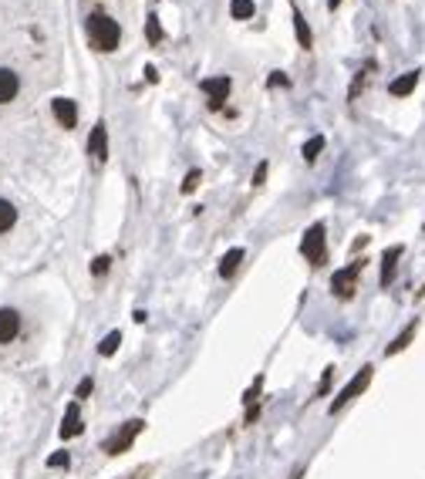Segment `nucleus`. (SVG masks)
<instances>
[{"label":"nucleus","instance_id":"obj_1","mask_svg":"<svg viewBox=\"0 0 425 479\" xmlns=\"http://www.w3.org/2000/svg\"><path fill=\"white\" fill-rule=\"evenodd\" d=\"M88 41H92V48L98 51H115L118 41H122V31H118V24L105 10H95L92 17H88Z\"/></svg>","mask_w":425,"mask_h":479},{"label":"nucleus","instance_id":"obj_2","mask_svg":"<svg viewBox=\"0 0 425 479\" xmlns=\"http://www.w3.org/2000/svg\"><path fill=\"white\" fill-rule=\"evenodd\" d=\"M371 378H375V364H361V368H358V375H354V378H351V382L345 385L341 392H338V399H334V402L328 405L331 415H338V412H341L345 405H351L354 399H358V395H365L368 385H371Z\"/></svg>","mask_w":425,"mask_h":479},{"label":"nucleus","instance_id":"obj_3","mask_svg":"<svg viewBox=\"0 0 425 479\" xmlns=\"http://www.w3.org/2000/svg\"><path fill=\"white\" fill-rule=\"evenodd\" d=\"M142 429H145V422L142 419H129V422H122L115 432L108 436V439L101 442V449H105V456H122L125 449H132V442L142 436Z\"/></svg>","mask_w":425,"mask_h":479},{"label":"nucleus","instance_id":"obj_4","mask_svg":"<svg viewBox=\"0 0 425 479\" xmlns=\"http://www.w3.org/2000/svg\"><path fill=\"white\" fill-rule=\"evenodd\" d=\"M301 253H304V260H308L310 267H321V264L328 260V233H324V223H314V227L304 233Z\"/></svg>","mask_w":425,"mask_h":479},{"label":"nucleus","instance_id":"obj_5","mask_svg":"<svg viewBox=\"0 0 425 479\" xmlns=\"http://www.w3.org/2000/svg\"><path fill=\"white\" fill-rule=\"evenodd\" d=\"M361 270H365V260H354L351 267L334 270V277H331V290H334V297H338V301H351V297H354L358 273H361Z\"/></svg>","mask_w":425,"mask_h":479},{"label":"nucleus","instance_id":"obj_6","mask_svg":"<svg viewBox=\"0 0 425 479\" xmlns=\"http://www.w3.org/2000/svg\"><path fill=\"white\" fill-rule=\"evenodd\" d=\"M206 95H210V108L212 112H219L223 105H226V98H230V78L219 75V78H206L203 85H199Z\"/></svg>","mask_w":425,"mask_h":479},{"label":"nucleus","instance_id":"obj_7","mask_svg":"<svg viewBox=\"0 0 425 479\" xmlns=\"http://www.w3.org/2000/svg\"><path fill=\"white\" fill-rule=\"evenodd\" d=\"M85 432V422H81V402H71L68 408H64V422H61L58 436L61 439H75V436H81Z\"/></svg>","mask_w":425,"mask_h":479},{"label":"nucleus","instance_id":"obj_8","mask_svg":"<svg viewBox=\"0 0 425 479\" xmlns=\"http://www.w3.org/2000/svg\"><path fill=\"white\" fill-rule=\"evenodd\" d=\"M51 112H55L61 129H75L78 125V105L71 98H51Z\"/></svg>","mask_w":425,"mask_h":479},{"label":"nucleus","instance_id":"obj_9","mask_svg":"<svg viewBox=\"0 0 425 479\" xmlns=\"http://www.w3.org/2000/svg\"><path fill=\"white\" fill-rule=\"evenodd\" d=\"M20 334V314L14 307H0V345H10Z\"/></svg>","mask_w":425,"mask_h":479},{"label":"nucleus","instance_id":"obj_10","mask_svg":"<svg viewBox=\"0 0 425 479\" xmlns=\"http://www.w3.org/2000/svg\"><path fill=\"white\" fill-rule=\"evenodd\" d=\"M88 155L95 162H105V155H108V129H105V122H95V129L88 135Z\"/></svg>","mask_w":425,"mask_h":479},{"label":"nucleus","instance_id":"obj_11","mask_svg":"<svg viewBox=\"0 0 425 479\" xmlns=\"http://www.w3.org/2000/svg\"><path fill=\"white\" fill-rule=\"evenodd\" d=\"M405 253L402 243H395V247H388L382 253V287H391V280H395V270H398V257Z\"/></svg>","mask_w":425,"mask_h":479},{"label":"nucleus","instance_id":"obj_12","mask_svg":"<svg viewBox=\"0 0 425 479\" xmlns=\"http://www.w3.org/2000/svg\"><path fill=\"white\" fill-rule=\"evenodd\" d=\"M415 334H419V317H415V321H408V324L395 334V341L385 348V358H395L398 351H405V348L412 345V338H415Z\"/></svg>","mask_w":425,"mask_h":479},{"label":"nucleus","instance_id":"obj_13","mask_svg":"<svg viewBox=\"0 0 425 479\" xmlns=\"http://www.w3.org/2000/svg\"><path fill=\"white\" fill-rule=\"evenodd\" d=\"M243 260H247V253H243V247L226 250V253H223V260H219V277H223V280H233Z\"/></svg>","mask_w":425,"mask_h":479},{"label":"nucleus","instance_id":"obj_14","mask_svg":"<svg viewBox=\"0 0 425 479\" xmlns=\"http://www.w3.org/2000/svg\"><path fill=\"white\" fill-rule=\"evenodd\" d=\"M415 85H419V68L395 78V81L388 85V95H391V98H405V95H412V92H415Z\"/></svg>","mask_w":425,"mask_h":479},{"label":"nucleus","instance_id":"obj_15","mask_svg":"<svg viewBox=\"0 0 425 479\" xmlns=\"http://www.w3.org/2000/svg\"><path fill=\"white\" fill-rule=\"evenodd\" d=\"M20 92V81L17 75L10 71V68H0V105H7V101H14Z\"/></svg>","mask_w":425,"mask_h":479},{"label":"nucleus","instance_id":"obj_16","mask_svg":"<svg viewBox=\"0 0 425 479\" xmlns=\"http://www.w3.org/2000/svg\"><path fill=\"white\" fill-rule=\"evenodd\" d=\"M371 71H375V61H365V64H361V71L354 75V81H351V88H348V105H354V101H358V95L365 92Z\"/></svg>","mask_w":425,"mask_h":479},{"label":"nucleus","instance_id":"obj_17","mask_svg":"<svg viewBox=\"0 0 425 479\" xmlns=\"http://www.w3.org/2000/svg\"><path fill=\"white\" fill-rule=\"evenodd\" d=\"M294 31H297V44H301L304 51H310V48H314V34H310L308 20H304L301 10H294Z\"/></svg>","mask_w":425,"mask_h":479},{"label":"nucleus","instance_id":"obj_18","mask_svg":"<svg viewBox=\"0 0 425 479\" xmlns=\"http://www.w3.org/2000/svg\"><path fill=\"white\" fill-rule=\"evenodd\" d=\"M324 152V135H314V138H308L304 142V149H301V155H304V162H317V155Z\"/></svg>","mask_w":425,"mask_h":479},{"label":"nucleus","instance_id":"obj_19","mask_svg":"<svg viewBox=\"0 0 425 479\" xmlns=\"http://www.w3.org/2000/svg\"><path fill=\"white\" fill-rule=\"evenodd\" d=\"M118 348H122V331H108V334H105V341L98 345V355H101V358H112Z\"/></svg>","mask_w":425,"mask_h":479},{"label":"nucleus","instance_id":"obj_20","mask_svg":"<svg viewBox=\"0 0 425 479\" xmlns=\"http://www.w3.org/2000/svg\"><path fill=\"white\" fill-rule=\"evenodd\" d=\"M14 223H17V210H14V203L0 199V233H7Z\"/></svg>","mask_w":425,"mask_h":479},{"label":"nucleus","instance_id":"obj_21","mask_svg":"<svg viewBox=\"0 0 425 479\" xmlns=\"http://www.w3.org/2000/svg\"><path fill=\"white\" fill-rule=\"evenodd\" d=\"M264 382H267V378H264V375H257V378H253V385L247 388V395H243V405H247V408H250V405H260V399H264V395H260V392H264Z\"/></svg>","mask_w":425,"mask_h":479},{"label":"nucleus","instance_id":"obj_22","mask_svg":"<svg viewBox=\"0 0 425 479\" xmlns=\"http://www.w3.org/2000/svg\"><path fill=\"white\" fill-rule=\"evenodd\" d=\"M230 10H233V17H236V20H247V17H253V10H257V7H253V0H233Z\"/></svg>","mask_w":425,"mask_h":479},{"label":"nucleus","instance_id":"obj_23","mask_svg":"<svg viewBox=\"0 0 425 479\" xmlns=\"http://www.w3.org/2000/svg\"><path fill=\"white\" fill-rule=\"evenodd\" d=\"M145 38H149V44H159V41H162V27H159V17H155V14L145 17Z\"/></svg>","mask_w":425,"mask_h":479},{"label":"nucleus","instance_id":"obj_24","mask_svg":"<svg viewBox=\"0 0 425 479\" xmlns=\"http://www.w3.org/2000/svg\"><path fill=\"white\" fill-rule=\"evenodd\" d=\"M92 392H95V378H92V375H85V378L78 382V388H75V402H85Z\"/></svg>","mask_w":425,"mask_h":479},{"label":"nucleus","instance_id":"obj_25","mask_svg":"<svg viewBox=\"0 0 425 479\" xmlns=\"http://www.w3.org/2000/svg\"><path fill=\"white\" fill-rule=\"evenodd\" d=\"M68 462H71V456H68V449H58L55 456H48V466H51V469H64Z\"/></svg>","mask_w":425,"mask_h":479},{"label":"nucleus","instance_id":"obj_26","mask_svg":"<svg viewBox=\"0 0 425 479\" xmlns=\"http://www.w3.org/2000/svg\"><path fill=\"white\" fill-rule=\"evenodd\" d=\"M112 267V257H95V264H92V277H105Z\"/></svg>","mask_w":425,"mask_h":479},{"label":"nucleus","instance_id":"obj_27","mask_svg":"<svg viewBox=\"0 0 425 479\" xmlns=\"http://www.w3.org/2000/svg\"><path fill=\"white\" fill-rule=\"evenodd\" d=\"M199 183H203V173H199V169H193V173L182 179V192H193L196 186H199Z\"/></svg>","mask_w":425,"mask_h":479},{"label":"nucleus","instance_id":"obj_28","mask_svg":"<svg viewBox=\"0 0 425 479\" xmlns=\"http://www.w3.org/2000/svg\"><path fill=\"white\" fill-rule=\"evenodd\" d=\"M267 173H271V166H267V162H257V169H253V186H264V183H267Z\"/></svg>","mask_w":425,"mask_h":479},{"label":"nucleus","instance_id":"obj_29","mask_svg":"<svg viewBox=\"0 0 425 479\" xmlns=\"http://www.w3.org/2000/svg\"><path fill=\"white\" fill-rule=\"evenodd\" d=\"M331 378H334V368H324V375H321V382H317V395H328L331 392Z\"/></svg>","mask_w":425,"mask_h":479},{"label":"nucleus","instance_id":"obj_30","mask_svg":"<svg viewBox=\"0 0 425 479\" xmlns=\"http://www.w3.org/2000/svg\"><path fill=\"white\" fill-rule=\"evenodd\" d=\"M267 85H271V88H287L290 81H287V75H284V71H273V75H271V81H267Z\"/></svg>","mask_w":425,"mask_h":479},{"label":"nucleus","instance_id":"obj_31","mask_svg":"<svg viewBox=\"0 0 425 479\" xmlns=\"http://www.w3.org/2000/svg\"><path fill=\"white\" fill-rule=\"evenodd\" d=\"M260 408H264V402H260V405H250V408H247V415H243V425H253V422L260 419Z\"/></svg>","mask_w":425,"mask_h":479},{"label":"nucleus","instance_id":"obj_32","mask_svg":"<svg viewBox=\"0 0 425 479\" xmlns=\"http://www.w3.org/2000/svg\"><path fill=\"white\" fill-rule=\"evenodd\" d=\"M145 81H149V85H155V81H159V71H155L152 64H145Z\"/></svg>","mask_w":425,"mask_h":479},{"label":"nucleus","instance_id":"obj_33","mask_svg":"<svg viewBox=\"0 0 425 479\" xmlns=\"http://www.w3.org/2000/svg\"><path fill=\"white\" fill-rule=\"evenodd\" d=\"M149 473H152V466H142V469H136V473H132V476H129V479H145V476H149Z\"/></svg>","mask_w":425,"mask_h":479},{"label":"nucleus","instance_id":"obj_34","mask_svg":"<svg viewBox=\"0 0 425 479\" xmlns=\"http://www.w3.org/2000/svg\"><path fill=\"white\" fill-rule=\"evenodd\" d=\"M328 7H331V10H338V7H341V0H328Z\"/></svg>","mask_w":425,"mask_h":479},{"label":"nucleus","instance_id":"obj_35","mask_svg":"<svg viewBox=\"0 0 425 479\" xmlns=\"http://www.w3.org/2000/svg\"><path fill=\"white\" fill-rule=\"evenodd\" d=\"M301 476H304V466H301V469H297V473H294V476H290V479H301Z\"/></svg>","mask_w":425,"mask_h":479},{"label":"nucleus","instance_id":"obj_36","mask_svg":"<svg viewBox=\"0 0 425 479\" xmlns=\"http://www.w3.org/2000/svg\"><path fill=\"white\" fill-rule=\"evenodd\" d=\"M425 297V284H422V290H419V294H415V301H422Z\"/></svg>","mask_w":425,"mask_h":479}]
</instances>
